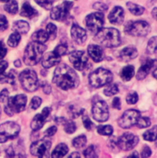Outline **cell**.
Here are the masks:
<instances>
[{"mask_svg":"<svg viewBox=\"0 0 157 158\" xmlns=\"http://www.w3.org/2000/svg\"><path fill=\"white\" fill-rule=\"evenodd\" d=\"M130 156H136V157H139V154L135 152V153H133L132 155H130Z\"/></svg>","mask_w":157,"mask_h":158,"instance_id":"60","label":"cell"},{"mask_svg":"<svg viewBox=\"0 0 157 158\" xmlns=\"http://www.w3.org/2000/svg\"><path fill=\"white\" fill-rule=\"evenodd\" d=\"M82 120H83V125H84V127L87 129V130H92V128L93 127V122L91 121V119L87 117V116H84L83 117V118H82Z\"/></svg>","mask_w":157,"mask_h":158,"instance_id":"46","label":"cell"},{"mask_svg":"<svg viewBox=\"0 0 157 158\" xmlns=\"http://www.w3.org/2000/svg\"><path fill=\"white\" fill-rule=\"evenodd\" d=\"M112 105H113V106H114L115 108H117V109H120V108H121V103H120V99H119L118 97H116V98H114Z\"/></svg>","mask_w":157,"mask_h":158,"instance_id":"54","label":"cell"},{"mask_svg":"<svg viewBox=\"0 0 157 158\" xmlns=\"http://www.w3.org/2000/svg\"><path fill=\"white\" fill-rule=\"evenodd\" d=\"M68 147L65 143H60L55 148L51 156L52 157H63L68 154Z\"/></svg>","mask_w":157,"mask_h":158,"instance_id":"27","label":"cell"},{"mask_svg":"<svg viewBox=\"0 0 157 158\" xmlns=\"http://www.w3.org/2000/svg\"><path fill=\"white\" fill-rule=\"evenodd\" d=\"M60 57L54 52H49L45 54L42 59V65L45 69H50L56 65H57L60 62Z\"/></svg>","mask_w":157,"mask_h":158,"instance_id":"19","label":"cell"},{"mask_svg":"<svg viewBox=\"0 0 157 158\" xmlns=\"http://www.w3.org/2000/svg\"><path fill=\"white\" fill-rule=\"evenodd\" d=\"M93 8H95L97 10H100V11H105L108 8V6L104 3H95L93 5Z\"/></svg>","mask_w":157,"mask_h":158,"instance_id":"49","label":"cell"},{"mask_svg":"<svg viewBox=\"0 0 157 158\" xmlns=\"http://www.w3.org/2000/svg\"><path fill=\"white\" fill-rule=\"evenodd\" d=\"M19 81L21 86L27 92H34L39 87V81L37 74L32 69H25L19 74Z\"/></svg>","mask_w":157,"mask_h":158,"instance_id":"6","label":"cell"},{"mask_svg":"<svg viewBox=\"0 0 157 158\" xmlns=\"http://www.w3.org/2000/svg\"><path fill=\"white\" fill-rule=\"evenodd\" d=\"M86 27L92 33H97L105 23V17L102 12H94L86 17Z\"/></svg>","mask_w":157,"mask_h":158,"instance_id":"9","label":"cell"},{"mask_svg":"<svg viewBox=\"0 0 157 158\" xmlns=\"http://www.w3.org/2000/svg\"><path fill=\"white\" fill-rule=\"evenodd\" d=\"M42 87H43V90L44 92V94H49L51 93V86L47 83V82H43L42 84Z\"/></svg>","mask_w":157,"mask_h":158,"instance_id":"55","label":"cell"},{"mask_svg":"<svg viewBox=\"0 0 157 158\" xmlns=\"http://www.w3.org/2000/svg\"><path fill=\"white\" fill-rule=\"evenodd\" d=\"M50 112H51V108L50 107H45V108L43 109L42 113L36 115L33 118V119H32V121L31 123V128L32 129L33 131H39L40 129L43 128V126L44 125L45 120L48 118Z\"/></svg>","mask_w":157,"mask_h":158,"instance_id":"16","label":"cell"},{"mask_svg":"<svg viewBox=\"0 0 157 158\" xmlns=\"http://www.w3.org/2000/svg\"><path fill=\"white\" fill-rule=\"evenodd\" d=\"M6 52H7V50H6L4 43L2 41H0V59L5 57V56L6 55Z\"/></svg>","mask_w":157,"mask_h":158,"instance_id":"51","label":"cell"},{"mask_svg":"<svg viewBox=\"0 0 157 158\" xmlns=\"http://www.w3.org/2000/svg\"><path fill=\"white\" fill-rule=\"evenodd\" d=\"M18 8H19V6H18L17 1L15 0L8 1L5 5V10L8 12L9 14H16L18 12Z\"/></svg>","mask_w":157,"mask_h":158,"instance_id":"31","label":"cell"},{"mask_svg":"<svg viewBox=\"0 0 157 158\" xmlns=\"http://www.w3.org/2000/svg\"><path fill=\"white\" fill-rule=\"evenodd\" d=\"M141 115L139 111L134 109L127 110L118 119V125L122 129H130L134 125H136Z\"/></svg>","mask_w":157,"mask_h":158,"instance_id":"12","label":"cell"},{"mask_svg":"<svg viewBox=\"0 0 157 158\" xmlns=\"http://www.w3.org/2000/svg\"><path fill=\"white\" fill-rule=\"evenodd\" d=\"M68 52V45L65 44H58L56 49L54 50V53L56 54L57 56H65Z\"/></svg>","mask_w":157,"mask_h":158,"instance_id":"41","label":"cell"},{"mask_svg":"<svg viewBox=\"0 0 157 158\" xmlns=\"http://www.w3.org/2000/svg\"><path fill=\"white\" fill-rule=\"evenodd\" d=\"M157 138V126L153 127V129H150L146 131L143 133V139L148 142H154Z\"/></svg>","mask_w":157,"mask_h":158,"instance_id":"29","label":"cell"},{"mask_svg":"<svg viewBox=\"0 0 157 158\" xmlns=\"http://www.w3.org/2000/svg\"><path fill=\"white\" fill-rule=\"evenodd\" d=\"M155 60H154V59H147L144 63H143V65L140 68V69H139V71H138V73H137V80H143L149 73H150V71H151V69H153V67L155 66Z\"/></svg>","mask_w":157,"mask_h":158,"instance_id":"21","label":"cell"},{"mask_svg":"<svg viewBox=\"0 0 157 158\" xmlns=\"http://www.w3.org/2000/svg\"><path fill=\"white\" fill-rule=\"evenodd\" d=\"M113 127L106 125V126H99L97 128V131L101 135H105V136H110L113 133Z\"/></svg>","mask_w":157,"mask_h":158,"instance_id":"36","label":"cell"},{"mask_svg":"<svg viewBox=\"0 0 157 158\" xmlns=\"http://www.w3.org/2000/svg\"><path fill=\"white\" fill-rule=\"evenodd\" d=\"M7 151H9V153H11V152H12V148H9V149H7ZM7 156H14L15 155L12 153V154H8Z\"/></svg>","mask_w":157,"mask_h":158,"instance_id":"59","label":"cell"},{"mask_svg":"<svg viewBox=\"0 0 157 158\" xmlns=\"http://www.w3.org/2000/svg\"><path fill=\"white\" fill-rule=\"evenodd\" d=\"M124 16H125L124 9L121 6H115L110 12L108 19L111 23L116 25H120L124 21Z\"/></svg>","mask_w":157,"mask_h":158,"instance_id":"18","label":"cell"},{"mask_svg":"<svg viewBox=\"0 0 157 158\" xmlns=\"http://www.w3.org/2000/svg\"><path fill=\"white\" fill-rule=\"evenodd\" d=\"M152 15H153V17L157 19V7H155L154 9H153V11H152Z\"/></svg>","mask_w":157,"mask_h":158,"instance_id":"56","label":"cell"},{"mask_svg":"<svg viewBox=\"0 0 157 158\" xmlns=\"http://www.w3.org/2000/svg\"><path fill=\"white\" fill-rule=\"evenodd\" d=\"M13 30L16 31L19 33L26 34L30 30V25L27 21L24 20H18L13 25Z\"/></svg>","mask_w":157,"mask_h":158,"instance_id":"24","label":"cell"},{"mask_svg":"<svg viewBox=\"0 0 157 158\" xmlns=\"http://www.w3.org/2000/svg\"><path fill=\"white\" fill-rule=\"evenodd\" d=\"M56 31H57L56 26L55 24H53V23H49L46 26V32H47L49 38L52 39V40L56 39Z\"/></svg>","mask_w":157,"mask_h":158,"instance_id":"38","label":"cell"},{"mask_svg":"<svg viewBox=\"0 0 157 158\" xmlns=\"http://www.w3.org/2000/svg\"><path fill=\"white\" fill-rule=\"evenodd\" d=\"M35 2L45 9H50L53 6L54 0H35Z\"/></svg>","mask_w":157,"mask_h":158,"instance_id":"43","label":"cell"},{"mask_svg":"<svg viewBox=\"0 0 157 158\" xmlns=\"http://www.w3.org/2000/svg\"><path fill=\"white\" fill-rule=\"evenodd\" d=\"M19 41H20V33L16 31V32H13L9 36V38L7 40V44L10 47H16L19 44Z\"/></svg>","mask_w":157,"mask_h":158,"instance_id":"32","label":"cell"},{"mask_svg":"<svg viewBox=\"0 0 157 158\" xmlns=\"http://www.w3.org/2000/svg\"><path fill=\"white\" fill-rule=\"evenodd\" d=\"M147 52L149 54H155L157 52V36H155L149 40L147 45Z\"/></svg>","mask_w":157,"mask_h":158,"instance_id":"34","label":"cell"},{"mask_svg":"<svg viewBox=\"0 0 157 158\" xmlns=\"http://www.w3.org/2000/svg\"><path fill=\"white\" fill-rule=\"evenodd\" d=\"M63 124H64L65 131L67 133L71 134V133L75 132V131H76V125H75V123L73 121H71V120H65V122Z\"/></svg>","mask_w":157,"mask_h":158,"instance_id":"40","label":"cell"},{"mask_svg":"<svg viewBox=\"0 0 157 158\" xmlns=\"http://www.w3.org/2000/svg\"><path fill=\"white\" fill-rule=\"evenodd\" d=\"M20 15L22 17H26L29 19H32L34 17H36L38 15V12L29 4V2H24L22 5V8H21V12Z\"/></svg>","mask_w":157,"mask_h":158,"instance_id":"23","label":"cell"},{"mask_svg":"<svg viewBox=\"0 0 157 158\" xmlns=\"http://www.w3.org/2000/svg\"><path fill=\"white\" fill-rule=\"evenodd\" d=\"M0 118H1V108H0Z\"/></svg>","mask_w":157,"mask_h":158,"instance_id":"63","label":"cell"},{"mask_svg":"<svg viewBox=\"0 0 157 158\" xmlns=\"http://www.w3.org/2000/svg\"><path fill=\"white\" fill-rule=\"evenodd\" d=\"M56 132V127H50L45 132H44V134L47 136V137H51V136H53V135H55V133Z\"/></svg>","mask_w":157,"mask_h":158,"instance_id":"52","label":"cell"},{"mask_svg":"<svg viewBox=\"0 0 157 158\" xmlns=\"http://www.w3.org/2000/svg\"><path fill=\"white\" fill-rule=\"evenodd\" d=\"M94 40L105 47H117L121 44L120 33L114 28H102L95 35Z\"/></svg>","mask_w":157,"mask_h":158,"instance_id":"2","label":"cell"},{"mask_svg":"<svg viewBox=\"0 0 157 158\" xmlns=\"http://www.w3.org/2000/svg\"><path fill=\"white\" fill-rule=\"evenodd\" d=\"M15 79H16V75L13 71H10L8 74H3L0 76V83H10V84H15Z\"/></svg>","mask_w":157,"mask_h":158,"instance_id":"30","label":"cell"},{"mask_svg":"<svg viewBox=\"0 0 157 158\" xmlns=\"http://www.w3.org/2000/svg\"><path fill=\"white\" fill-rule=\"evenodd\" d=\"M8 27V21L4 15L0 14V31H4Z\"/></svg>","mask_w":157,"mask_h":158,"instance_id":"45","label":"cell"},{"mask_svg":"<svg viewBox=\"0 0 157 158\" xmlns=\"http://www.w3.org/2000/svg\"><path fill=\"white\" fill-rule=\"evenodd\" d=\"M88 54L94 62H100L104 59V51L99 45L90 44L88 46Z\"/></svg>","mask_w":157,"mask_h":158,"instance_id":"20","label":"cell"},{"mask_svg":"<svg viewBox=\"0 0 157 158\" xmlns=\"http://www.w3.org/2000/svg\"><path fill=\"white\" fill-rule=\"evenodd\" d=\"M136 125L139 129H145L151 125V120L147 117H140Z\"/></svg>","mask_w":157,"mask_h":158,"instance_id":"35","label":"cell"},{"mask_svg":"<svg viewBox=\"0 0 157 158\" xmlns=\"http://www.w3.org/2000/svg\"><path fill=\"white\" fill-rule=\"evenodd\" d=\"M71 37L73 39V41L77 44H83L87 39V34L84 29H82L80 25L78 24H74L71 27Z\"/></svg>","mask_w":157,"mask_h":158,"instance_id":"17","label":"cell"},{"mask_svg":"<svg viewBox=\"0 0 157 158\" xmlns=\"http://www.w3.org/2000/svg\"><path fill=\"white\" fill-rule=\"evenodd\" d=\"M138 143L139 138L130 132L124 133L119 139H118V148L122 151H130L133 149L138 144Z\"/></svg>","mask_w":157,"mask_h":158,"instance_id":"14","label":"cell"},{"mask_svg":"<svg viewBox=\"0 0 157 158\" xmlns=\"http://www.w3.org/2000/svg\"><path fill=\"white\" fill-rule=\"evenodd\" d=\"M19 126L12 121H7L0 125V143L16 138L19 133Z\"/></svg>","mask_w":157,"mask_h":158,"instance_id":"8","label":"cell"},{"mask_svg":"<svg viewBox=\"0 0 157 158\" xmlns=\"http://www.w3.org/2000/svg\"><path fill=\"white\" fill-rule=\"evenodd\" d=\"M108 145H109V147L111 148V149H113V150H115V149H117L118 147V139L117 138H111L110 140H109V142H108Z\"/></svg>","mask_w":157,"mask_h":158,"instance_id":"50","label":"cell"},{"mask_svg":"<svg viewBox=\"0 0 157 158\" xmlns=\"http://www.w3.org/2000/svg\"><path fill=\"white\" fill-rule=\"evenodd\" d=\"M41 104H42V99H41L40 97H38V96H35V97H33V98L31 99L30 106H31V107L32 109L35 110V109H38V108L40 107Z\"/></svg>","mask_w":157,"mask_h":158,"instance_id":"44","label":"cell"},{"mask_svg":"<svg viewBox=\"0 0 157 158\" xmlns=\"http://www.w3.org/2000/svg\"><path fill=\"white\" fill-rule=\"evenodd\" d=\"M1 2H3V3H6V2H8L9 0H0Z\"/></svg>","mask_w":157,"mask_h":158,"instance_id":"62","label":"cell"},{"mask_svg":"<svg viewBox=\"0 0 157 158\" xmlns=\"http://www.w3.org/2000/svg\"><path fill=\"white\" fill-rule=\"evenodd\" d=\"M125 32L131 36L143 37L149 34L151 27L148 22L145 20H137V21H129L125 26Z\"/></svg>","mask_w":157,"mask_h":158,"instance_id":"5","label":"cell"},{"mask_svg":"<svg viewBox=\"0 0 157 158\" xmlns=\"http://www.w3.org/2000/svg\"><path fill=\"white\" fill-rule=\"evenodd\" d=\"M31 39L33 40V42H36V43H39V44H43L49 39V36H48V34H47V32L45 31L40 30V31H35L32 34Z\"/></svg>","mask_w":157,"mask_h":158,"instance_id":"25","label":"cell"},{"mask_svg":"<svg viewBox=\"0 0 157 158\" xmlns=\"http://www.w3.org/2000/svg\"><path fill=\"white\" fill-rule=\"evenodd\" d=\"M8 67V63L6 61H1L0 62V76L5 73V70Z\"/></svg>","mask_w":157,"mask_h":158,"instance_id":"53","label":"cell"},{"mask_svg":"<svg viewBox=\"0 0 157 158\" xmlns=\"http://www.w3.org/2000/svg\"><path fill=\"white\" fill-rule=\"evenodd\" d=\"M8 95H9L8 91L6 90V89H4V90L0 93V102H1V103H5V102L8 99Z\"/></svg>","mask_w":157,"mask_h":158,"instance_id":"48","label":"cell"},{"mask_svg":"<svg viewBox=\"0 0 157 158\" xmlns=\"http://www.w3.org/2000/svg\"><path fill=\"white\" fill-rule=\"evenodd\" d=\"M134 73H135V70H134V67L133 66H127L125 68H123L121 73H120V76H121V79L125 81H129L132 79V77L134 76Z\"/></svg>","mask_w":157,"mask_h":158,"instance_id":"26","label":"cell"},{"mask_svg":"<svg viewBox=\"0 0 157 158\" xmlns=\"http://www.w3.org/2000/svg\"><path fill=\"white\" fill-rule=\"evenodd\" d=\"M84 156L87 158H93L97 157L98 154H97V149L94 145H91L90 147H88L85 151H84Z\"/></svg>","mask_w":157,"mask_h":158,"instance_id":"39","label":"cell"},{"mask_svg":"<svg viewBox=\"0 0 157 158\" xmlns=\"http://www.w3.org/2000/svg\"><path fill=\"white\" fill-rule=\"evenodd\" d=\"M127 6L129 8V10L133 14V15H136V16H141L142 14L144 13L145 11V8L137 5V4H134V3H131V2H128L127 3Z\"/></svg>","mask_w":157,"mask_h":158,"instance_id":"28","label":"cell"},{"mask_svg":"<svg viewBox=\"0 0 157 158\" xmlns=\"http://www.w3.org/2000/svg\"><path fill=\"white\" fill-rule=\"evenodd\" d=\"M14 65H15L16 67H20V66H21V63H20L19 60H16L15 63H14Z\"/></svg>","mask_w":157,"mask_h":158,"instance_id":"57","label":"cell"},{"mask_svg":"<svg viewBox=\"0 0 157 158\" xmlns=\"http://www.w3.org/2000/svg\"><path fill=\"white\" fill-rule=\"evenodd\" d=\"M112 80H113V75L111 71L103 68H99L91 73L89 77V83L93 88H101L110 83Z\"/></svg>","mask_w":157,"mask_h":158,"instance_id":"4","label":"cell"},{"mask_svg":"<svg viewBox=\"0 0 157 158\" xmlns=\"http://www.w3.org/2000/svg\"><path fill=\"white\" fill-rule=\"evenodd\" d=\"M7 104L6 106L5 111L7 116H13L15 113H19L25 109L27 103V97L24 94H19L13 97L8 98Z\"/></svg>","mask_w":157,"mask_h":158,"instance_id":"7","label":"cell"},{"mask_svg":"<svg viewBox=\"0 0 157 158\" xmlns=\"http://www.w3.org/2000/svg\"><path fill=\"white\" fill-rule=\"evenodd\" d=\"M119 92L118 90V86L117 84H110L108 87H106L104 91V94L106 96H113L115 94H117Z\"/></svg>","mask_w":157,"mask_h":158,"instance_id":"37","label":"cell"},{"mask_svg":"<svg viewBox=\"0 0 157 158\" xmlns=\"http://www.w3.org/2000/svg\"><path fill=\"white\" fill-rule=\"evenodd\" d=\"M153 75H154V77H155V78L157 80V69L155 70V71H154V72H153Z\"/></svg>","mask_w":157,"mask_h":158,"instance_id":"61","label":"cell"},{"mask_svg":"<svg viewBox=\"0 0 157 158\" xmlns=\"http://www.w3.org/2000/svg\"><path fill=\"white\" fill-rule=\"evenodd\" d=\"M73 6V3L69 1H65L61 5L55 6L51 10V19L56 21H64L68 19L69 15V11Z\"/></svg>","mask_w":157,"mask_h":158,"instance_id":"11","label":"cell"},{"mask_svg":"<svg viewBox=\"0 0 157 158\" xmlns=\"http://www.w3.org/2000/svg\"><path fill=\"white\" fill-rule=\"evenodd\" d=\"M46 50V46L43 44H39L36 42L31 43L25 49L23 60L28 66L36 65L42 58L43 52Z\"/></svg>","mask_w":157,"mask_h":158,"instance_id":"3","label":"cell"},{"mask_svg":"<svg viewBox=\"0 0 157 158\" xmlns=\"http://www.w3.org/2000/svg\"><path fill=\"white\" fill-rule=\"evenodd\" d=\"M69 156H70V157H80L81 156H80L79 154H77V153H73V154H71Z\"/></svg>","mask_w":157,"mask_h":158,"instance_id":"58","label":"cell"},{"mask_svg":"<svg viewBox=\"0 0 157 158\" xmlns=\"http://www.w3.org/2000/svg\"><path fill=\"white\" fill-rule=\"evenodd\" d=\"M152 155V151L150 149L149 146H144L143 148V152H142V157L143 158H147L150 157Z\"/></svg>","mask_w":157,"mask_h":158,"instance_id":"47","label":"cell"},{"mask_svg":"<svg viewBox=\"0 0 157 158\" xmlns=\"http://www.w3.org/2000/svg\"><path fill=\"white\" fill-rule=\"evenodd\" d=\"M68 57L74 68L80 71L88 69L91 67L88 56L83 51H73L69 54Z\"/></svg>","mask_w":157,"mask_h":158,"instance_id":"10","label":"cell"},{"mask_svg":"<svg viewBox=\"0 0 157 158\" xmlns=\"http://www.w3.org/2000/svg\"><path fill=\"white\" fill-rule=\"evenodd\" d=\"M138 56V50L134 46H128L122 49L119 53V58L123 61H130L137 57Z\"/></svg>","mask_w":157,"mask_h":158,"instance_id":"22","label":"cell"},{"mask_svg":"<svg viewBox=\"0 0 157 158\" xmlns=\"http://www.w3.org/2000/svg\"><path fill=\"white\" fill-rule=\"evenodd\" d=\"M138 99H139V96H138V94L135 93V92H132L130 94H128L127 98H126V101L129 105H134L138 102Z\"/></svg>","mask_w":157,"mask_h":158,"instance_id":"42","label":"cell"},{"mask_svg":"<svg viewBox=\"0 0 157 158\" xmlns=\"http://www.w3.org/2000/svg\"><path fill=\"white\" fill-rule=\"evenodd\" d=\"M155 141H156V146H157V138H156V140H155Z\"/></svg>","mask_w":157,"mask_h":158,"instance_id":"64","label":"cell"},{"mask_svg":"<svg viewBox=\"0 0 157 158\" xmlns=\"http://www.w3.org/2000/svg\"><path fill=\"white\" fill-rule=\"evenodd\" d=\"M87 139L85 135H80L72 141V145L76 148H81L86 144Z\"/></svg>","mask_w":157,"mask_h":158,"instance_id":"33","label":"cell"},{"mask_svg":"<svg viewBox=\"0 0 157 158\" xmlns=\"http://www.w3.org/2000/svg\"><path fill=\"white\" fill-rule=\"evenodd\" d=\"M93 117L98 122H105L109 118V111L106 103L103 100H99L94 103L93 106Z\"/></svg>","mask_w":157,"mask_h":158,"instance_id":"13","label":"cell"},{"mask_svg":"<svg viewBox=\"0 0 157 158\" xmlns=\"http://www.w3.org/2000/svg\"><path fill=\"white\" fill-rule=\"evenodd\" d=\"M53 82L58 88L68 91L76 88L80 81L77 73L70 67L66 64H60L54 72Z\"/></svg>","mask_w":157,"mask_h":158,"instance_id":"1","label":"cell"},{"mask_svg":"<svg viewBox=\"0 0 157 158\" xmlns=\"http://www.w3.org/2000/svg\"><path fill=\"white\" fill-rule=\"evenodd\" d=\"M51 147V142L48 140H41L33 143L31 145V155L38 156V157H43L47 155L49 149Z\"/></svg>","mask_w":157,"mask_h":158,"instance_id":"15","label":"cell"}]
</instances>
